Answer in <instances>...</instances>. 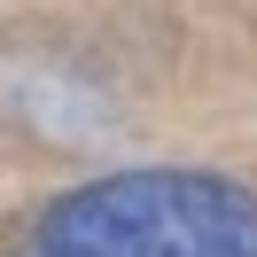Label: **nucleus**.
Segmentation results:
<instances>
[{"instance_id":"1","label":"nucleus","mask_w":257,"mask_h":257,"mask_svg":"<svg viewBox=\"0 0 257 257\" xmlns=\"http://www.w3.org/2000/svg\"><path fill=\"white\" fill-rule=\"evenodd\" d=\"M32 241L47 257H257V195L218 172H109L55 195Z\"/></svg>"},{"instance_id":"2","label":"nucleus","mask_w":257,"mask_h":257,"mask_svg":"<svg viewBox=\"0 0 257 257\" xmlns=\"http://www.w3.org/2000/svg\"><path fill=\"white\" fill-rule=\"evenodd\" d=\"M16 257H47V249H39V241H24V249H16Z\"/></svg>"}]
</instances>
